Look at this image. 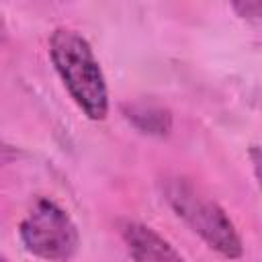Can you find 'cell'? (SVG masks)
Masks as SVG:
<instances>
[{"label": "cell", "instance_id": "obj_6", "mask_svg": "<svg viewBox=\"0 0 262 262\" xmlns=\"http://www.w3.org/2000/svg\"><path fill=\"white\" fill-rule=\"evenodd\" d=\"M231 6L242 18L252 23L260 20V0H231Z\"/></svg>", "mask_w": 262, "mask_h": 262}, {"label": "cell", "instance_id": "obj_7", "mask_svg": "<svg viewBox=\"0 0 262 262\" xmlns=\"http://www.w3.org/2000/svg\"><path fill=\"white\" fill-rule=\"evenodd\" d=\"M16 156H18V151L14 149V145H10V143H6L4 139H0V168H4V166H8L10 162H14Z\"/></svg>", "mask_w": 262, "mask_h": 262}, {"label": "cell", "instance_id": "obj_3", "mask_svg": "<svg viewBox=\"0 0 262 262\" xmlns=\"http://www.w3.org/2000/svg\"><path fill=\"white\" fill-rule=\"evenodd\" d=\"M25 250L45 260H70L80 246L78 227L55 201L37 199L18 225Z\"/></svg>", "mask_w": 262, "mask_h": 262}, {"label": "cell", "instance_id": "obj_8", "mask_svg": "<svg viewBox=\"0 0 262 262\" xmlns=\"http://www.w3.org/2000/svg\"><path fill=\"white\" fill-rule=\"evenodd\" d=\"M0 260H2V256H0Z\"/></svg>", "mask_w": 262, "mask_h": 262}, {"label": "cell", "instance_id": "obj_2", "mask_svg": "<svg viewBox=\"0 0 262 262\" xmlns=\"http://www.w3.org/2000/svg\"><path fill=\"white\" fill-rule=\"evenodd\" d=\"M164 199L211 250L225 258H239L244 254L242 237L225 209L194 182L188 178H168L164 182Z\"/></svg>", "mask_w": 262, "mask_h": 262}, {"label": "cell", "instance_id": "obj_5", "mask_svg": "<svg viewBox=\"0 0 262 262\" xmlns=\"http://www.w3.org/2000/svg\"><path fill=\"white\" fill-rule=\"evenodd\" d=\"M123 113H125L127 121L131 125H135L141 133L164 137L172 129V117L162 106L147 104V102H135V104H127L123 108Z\"/></svg>", "mask_w": 262, "mask_h": 262}, {"label": "cell", "instance_id": "obj_4", "mask_svg": "<svg viewBox=\"0 0 262 262\" xmlns=\"http://www.w3.org/2000/svg\"><path fill=\"white\" fill-rule=\"evenodd\" d=\"M121 237H123V244L133 260H139V262H145V260L178 262V260H182L180 252H176L168 239H164L158 231H154L151 227H147L143 223L123 221Z\"/></svg>", "mask_w": 262, "mask_h": 262}, {"label": "cell", "instance_id": "obj_1", "mask_svg": "<svg viewBox=\"0 0 262 262\" xmlns=\"http://www.w3.org/2000/svg\"><path fill=\"white\" fill-rule=\"evenodd\" d=\"M49 57L76 106L90 121H102L108 115V88L86 37L68 27L55 29L49 37Z\"/></svg>", "mask_w": 262, "mask_h": 262}]
</instances>
